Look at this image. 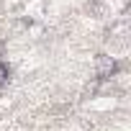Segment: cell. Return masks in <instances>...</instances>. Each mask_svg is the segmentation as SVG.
I'll use <instances>...</instances> for the list:
<instances>
[{"instance_id": "1", "label": "cell", "mask_w": 131, "mask_h": 131, "mask_svg": "<svg viewBox=\"0 0 131 131\" xmlns=\"http://www.w3.org/2000/svg\"><path fill=\"white\" fill-rule=\"evenodd\" d=\"M95 64H98V75H100V77H111V75L116 72V59L108 57V54H100Z\"/></svg>"}, {"instance_id": "2", "label": "cell", "mask_w": 131, "mask_h": 131, "mask_svg": "<svg viewBox=\"0 0 131 131\" xmlns=\"http://www.w3.org/2000/svg\"><path fill=\"white\" fill-rule=\"evenodd\" d=\"M5 80H8V67H5L3 62H0V85H3Z\"/></svg>"}]
</instances>
